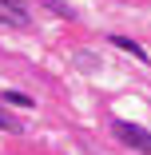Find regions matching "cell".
<instances>
[{"label": "cell", "instance_id": "cell-4", "mask_svg": "<svg viewBox=\"0 0 151 155\" xmlns=\"http://www.w3.org/2000/svg\"><path fill=\"white\" fill-rule=\"evenodd\" d=\"M0 131H20V123H16V119H12L4 107H0Z\"/></svg>", "mask_w": 151, "mask_h": 155}, {"label": "cell", "instance_id": "cell-3", "mask_svg": "<svg viewBox=\"0 0 151 155\" xmlns=\"http://www.w3.org/2000/svg\"><path fill=\"white\" fill-rule=\"evenodd\" d=\"M111 44H115V48H123V52H131V56H135V60H147V52H143V48H139V44H131V40H127V36H111Z\"/></svg>", "mask_w": 151, "mask_h": 155}, {"label": "cell", "instance_id": "cell-1", "mask_svg": "<svg viewBox=\"0 0 151 155\" xmlns=\"http://www.w3.org/2000/svg\"><path fill=\"white\" fill-rule=\"evenodd\" d=\"M111 131H115V139H119V143H127V147H135V151L151 155V131H147V127H139V123H127V119H115V123H111Z\"/></svg>", "mask_w": 151, "mask_h": 155}, {"label": "cell", "instance_id": "cell-2", "mask_svg": "<svg viewBox=\"0 0 151 155\" xmlns=\"http://www.w3.org/2000/svg\"><path fill=\"white\" fill-rule=\"evenodd\" d=\"M0 24H8V28H28V24H32V12H28L24 0H0Z\"/></svg>", "mask_w": 151, "mask_h": 155}, {"label": "cell", "instance_id": "cell-5", "mask_svg": "<svg viewBox=\"0 0 151 155\" xmlns=\"http://www.w3.org/2000/svg\"><path fill=\"white\" fill-rule=\"evenodd\" d=\"M4 100H12V104H20V107H28V104H32L24 91H4Z\"/></svg>", "mask_w": 151, "mask_h": 155}]
</instances>
